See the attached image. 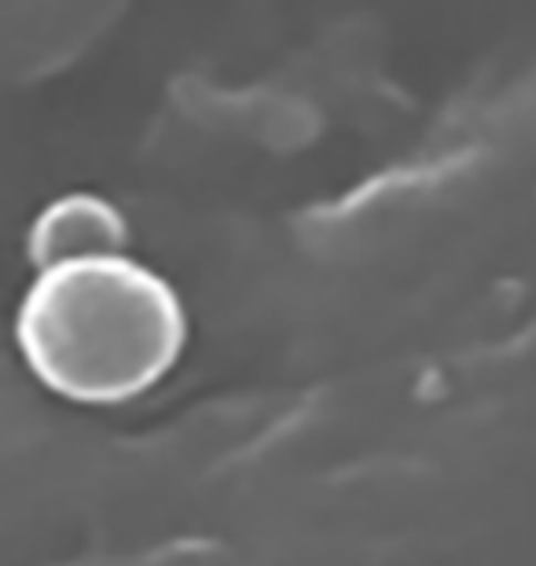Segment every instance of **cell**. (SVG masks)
Segmentation results:
<instances>
[{"label": "cell", "mask_w": 536, "mask_h": 566, "mask_svg": "<svg viewBox=\"0 0 536 566\" xmlns=\"http://www.w3.org/2000/svg\"><path fill=\"white\" fill-rule=\"evenodd\" d=\"M19 346L44 387L118 405L155 387L185 349V313L166 280L129 258L60 265L22 298Z\"/></svg>", "instance_id": "cell-1"}, {"label": "cell", "mask_w": 536, "mask_h": 566, "mask_svg": "<svg viewBox=\"0 0 536 566\" xmlns=\"http://www.w3.org/2000/svg\"><path fill=\"white\" fill-rule=\"evenodd\" d=\"M125 218L99 196H66L41 213L30 232V262L41 273L60 265L122 258L125 251Z\"/></svg>", "instance_id": "cell-2"}]
</instances>
